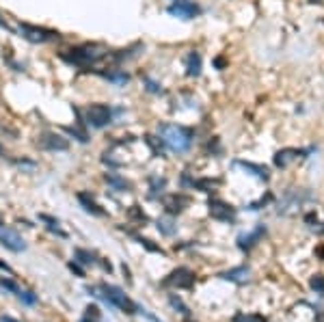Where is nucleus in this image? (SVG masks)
Masks as SVG:
<instances>
[{"instance_id":"nucleus-13","label":"nucleus","mask_w":324,"mask_h":322,"mask_svg":"<svg viewBox=\"0 0 324 322\" xmlns=\"http://www.w3.org/2000/svg\"><path fill=\"white\" fill-rule=\"evenodd\" d=\"M186 74L188 76H199L201 74V56L197 52H190L186 56Z\"/></svg>"},{"instance_id":"nucleus-12","label":"nucleus","mask_w":324,"mask_h":322,"mask_svg":"<svg viewBox=\"0 0 324 322\" xmlns=\"http://www.w3.org/2000/svg\"><path fill=\"white\" fill-rule=\"evenodd\" d=\"M227 281H234V283H247L249 281V268L247 266H240V268H234V270H227L225 275Z\"/></svg>"},{"instance_id":"nucleus-22","label":"nucleus","mask_w":324,"mask_h":322,"mask_svg":"<svg viewBox=\"0 0 324 322\" xmlns=\"http://www.w3.org/2000/svg\"><path fill=\"white\" fill-rule=\"evenodd\" d=\"M311 288H313L315 292H320V294H324V277H322V275H315V277L311 279Z\"/></svg>"},{"instance_id":"nucleus-9","label":"nucleus","mask_w":324,"mask_h":322,"mask_svg":"<svg viewBox=\"0 0 324 322\" xmlns=\"http://www.w3.org/2000/svg\"><path fill=\"white\" fill-rule=\"evenodd\" d=\"M0 242L7 247V249H11V251H24L26 249V242L22 240V236L18 232H13L9 230V227H0Z\"/></svg>"},{"instance_id":"nucleus-20","label":"nucleus","mask_w":324,"mask_h":322,"mask_svg":"<svg viewBox=\"0 0 324 322\" xmlns=\"http://www.w3.org/2000/svg\"><path fill=\"white\" fill-rule=\"evenodd\" d=\"M82 322H99V309H97L95 305L86 307V313H84V320Z\"/></svg>"},{"instance_id":"nucleus-11","label":"nucleus","mask_w":324,"mask_h":322,"mask_svg":"<svg viewBox=\"0 0 324 322\" xmlns=\"http://www.w3.org/2000/svg\"><path fill=\"white\" fill-rule=\"evenodd\" d=\"M102 76H104V80L115 84V87H126L130 82V74L126 69H111V71H104Z\"/></svg>"},{"instance_id":"nucleus-10","label":"nucleus","mask_w":324,"mask_h":322,"mask_svg":"<svg viewBox=\"0 0 324 322\" xmlns=\"http://www.w3.org/2000/svg\"><path fill=\"white\" fill-rule=\"evenodd\" d=\"M210 214H212V219H219V221H234V217H236L234 207L223 203V201H212L210 203Z\"/></svg>"},{"instance_id":"nucleus-23","label":"nucleus","mask_w":324,"mask_h":322,"mask_svg":"<svg viewBox=\"0 0 324 322\" xmlns=\"http://www.w3.org/2000/svg\"><path fill=\"white\" fill-rule=\"evenodd\" d=\"M18 296H20L22 300H24L26 305H35V303H37V296H35L33 292H22V290H20V292H18Z\"/></svg>"},{"instance_id":"nucleus-7","label":"nucleus","mask_w":324,"mask_h":322,"mask_svg":"<svg viewBox=\"0 0 324 322\" xmlns=\"http://www.w3.org/2000/svg\"><path fill=\"white\" fill-rule=\"evenodd\" d=\"M192 283H194V275H192V270H188V268H177V270H173V273L169 275V279L164 281V285H173V288H184V290L192 288Z\"/></svg>"},{"instance_id":"nucleus-19","label":"nucleus","mask_w":324,"mask_h":322,"mask_svg":"<svg viewBox=\"0 0 324 322\" xmlns=\"http://www.w3.org/2000/svg\"><path fill=\"white\" fill-rule=\"evenodd\" d=\"M106 180H108V184H113L117 190H126V188H130V184L124 180V177H117V175H113V173H108Z\"/></svg>"},{"instance_id":"nucleus-21","label":"nucleus","mask_w":324,"mask_h":322,"mask_svg":"<svg viewBox=\"0 0 324 322\" xmlns=\"http://www.w3.org/2000/svg\"><path fill=\"white\" fill-rule=\"evenodd\" d=\"M234 322H266L264 316H257V313H249V316H244V313H238L234 318Z\"/></svg>"},{"instance_id":"nucleus-25","label":"nucleus","mask_w":324,"mask_h":322,"mask_svg":"<svg viewBox=\"0 0 324 322\" xmlns=\"http://www.w3.org/2000/svg\"><path fill=\"white\" fill-rule=\"evenodd\" d=\"M76 255H78V257H82L80 262H84V264H93V262H95V260H93V255H91V253H86V251H82V249H80V251H76Z\"/></svg>"},{"instance_id":"nucleus-29","label":"nucleus","mask_w":324,"mask_h":322,"mask_svg":"<svg viewBox=\"0 0 324 322\" xmlns=\"http://www.w3.org/2000/svg\"><path fill=\"white\" fill-rule=\"evenodd\" d=\"M315 320H318V322H324V311H318V313H315Z\"/></svg>"},{"instance_id":"nucleus-1","label":"nucleus","mask_w":324,"mask_h":322,"mask_svg":"<svg viewBox=\"0 0 324 322\" xmlns=\"http://www.w3.org/2000/svg\"><path fill=\"white\" fill-rule=\"evenodd\" d=\"M108 56V48L97 41H86V44L69 48L63 54V61H67L69 65L76 67H95L97 63H102Z\"/></svg>"},{"instance_id":"nucleus-18","label":"nucleus","mask_w":324,"mask_h":322,"mask_svg":"<svg viewBox=\"0 0 324 322\" xmlns=\"http://www.w3.org/2000/svg\"><path fill=\"white\" fill-rule=\"evenodd\" d=\"M296 154L298 152H294V149H285V152H279L277 156H275V164L277 167H287L294 158H296Z\"/></svg>"},{"instance_id":"nucleus-3","label":"nucleus","mask_w":324,"mask_h":322,"mask_svg":"<svg viewBox=\"0 0 324 322\" xmlns=\"http://www.w3.org/2000/svg\"><path fill=\"white\" fill-rule=\"evenodd\" d=\"M93 294L99 296V298H104L106 303L115 305L117 309L126 311V313H136V311H139V305H136L132 298H128L126 292L119 290L117 285H106L104 283V285H99V288H93Z\"/></svg>"},{"instance_id":"nucleus-26","label":"nucleus","mask_w":324,"mask_h":322,"mask_svg":"<svg viewBox=\"0 0 324 322\" xmlns=\"http://www.w3.org/2000/svg\"><path fill=\"white\" fill-rule=\"evenodd\" d=\"M0 285H3V288H7V290H11V292H16V294L20 292V288H18V285L13 283V281H7V279H3V281H0Z\"/></svg>"},{"instance_id":"nucleus-6","label":"nucleus","mask_w":324,"mask_h":322,"mask_svg":"<svg viewBox=\"0 0 324 322\" xmlns=\"http://www.w3.org/2000/svg\"><path fill=\"white\" fill-rule=\"evenodd\" d=\"M37 145L41 149H48V152H65V149L69 147V143H67V139H65V137H61V134L46 132V134H41V137H39Z\"/></svg>"},{"instance_id":"nucleus-28","label":"nucleus","mask_w":324,"mask_h":322,"mask_svg":"<svg viewBox=\"0 0 324 322\" xmlns=\"http://www.w3.org/2000/svg\"><path fill=\"white\" fill-rule=\"evenodd\" d=\"M0 28H3V31H9V33H13V28H11L9 24H7V20H5L3 16H0Z\"/></svg>"},{"instance_id":"nucleus-17","label":"nucleus","mask_w":324,"mask_h":322,"mask_svg":"<svg viewBox=\"0 0 324 322\" xmlns=\"http://www.w3.org/2000/svg\"><path fill=\"white\" fill-rule=\"evenodd\" d=\"M238 167H242L244 171H251L253 175H257L259 180H268V171L264 167H257V164H251V162H236Z\"/></svg>"},{"instance_id":"nucleus-30","label":"nucleus","mask_w":324,"mask_h":322,"mask_svg":"<svg viewBox=\"0 0 324 322\" xmlns=\"http://www.w3.org/2000/svg\"><path fill=\"white\" fill-rule=\"evenodd\" d=\"M0 322H18V320H13V318H9V316H5V318H0Z\"/></svg>"},{"instance_id":"nucleus-15","label":"nucleus","mask_w":324,"mask_h":322,"mask_svg":"<svg viewBox=\"0 0 324 322\" xmlns=\"http://www.w3.org/2000/svg\"><path fill=\"white\" fill-rule=\"evenodd\" d=\"M78 201H80L82 205H84V210L86 212H91V214H95V217H102L104 214V210H99V205L93 201V199L89 197V195H84V192H80V195H78Z\"/></svg>"},{"instance_id":"nucleus-5","label":"nucleus","mask_w":324,"mask_h":322,"mask_svg":"<svg viewBox=\"0 0 324 322\" xmlns=\"http://www.w3.org/2000/svg\"><path fill=\"white\" fill-rule=\"evenodd\" d=\"M18 31H20L22 37H24L26 41H31V44H52V41L61 39L59 31H52V28H46V26H37V24L22 22Z\"/></svg>"},{"instance_id":"nucleus-2","label":"nucleus","mask_w":324,"mask_h":322,"mask_svg":"<svg viewBox=\"0 0 324 322\" xmlns=\"http://www.w3.org/2000/svg\"><path fill=\"white\" fill-rule=\"evenodd\" d=\"M158 141H162L171 152L175 154H186L192 145V134L190 130H186L182 126H175V124H164L158 128Z\"/></svg>"},{"instance_id":"nucleus-8","label":"nucleus","mask_w":324,"mask_h":322,"mask_svg":"<svg viewBox=\"0 0 324 322\" xmlns=\"http://www.w3.org/2000/svg\"><path fill=\"white\" fill-rule=\"evenodd\" d=\"M169 16L182 18V20H192L194 16H199V7L192 3H186V0H175V3L169 7Z\"/></svg>"},{"instance_id":"nucleus-14","label":"nucleus","mask_w":324,"mask_h":322,"mask_svg":"<svg viewBox=\"0 0 324 322\" xmlns=\"http://www.w3.org/2000/svg\"><path fill=\"white\" fill-rule=\"evenodd\" d=\"M264 234H266L264 225H259L253 234H249V236H240V249H251V247H253L259 238H262Z\"/></svg>"},{"instance_id":"nucleus-27","label":"nucleus","mask_w":324,"mask_h":322,"mask_svg":"<svg viewBox=\"0 0 324 322\" xmlns=\"http://www.w3.org/2000/svg\"><path fill=\"white\" fill-rule=\"evenodd\" d=\"M171 303H173V307H179V309H182V313H188V309H186V307L182 305V300H179V298L173 296V298H171Z\"/></svg>"},{"instance_id":"nucleus-16","label":"nucleus","mask_w":324,"mask_h":322,"mask_svg":"<svg viewBox=\"0 0 324 322\" xmlns=\"http://www.w3.org/2000/svg\"><path fill=\"white\" fill-rule=\"evenodd\" d=\"M186 203H188V199H186V197H177V195H173V197H169L167 201H164V205H167V210H169L171 214L182 212V210H184L182 205H186Z\"/></svg>"},{"instance_id":"nucleus-4","label":"nucleus","mask_w":324,"mask_h":322,"mask_svg":"<svg viewBox=\"0 0 324 322\" xmlns=\"http://www.w3.org/2000/svg\"><path fill=\"white\" fill-rule=\"evenodd\" d=\"M113 117H115L113 109L104 102H93L82 113V121L89 128H93V130H104L106 126L113 124Z\"/></svg>"},{"instance_id":"nucleus-24","label":"nucleus","mask_w":324,"mask_h":322,"mask_svg":"<svg viewBox=\"0 0 324 322\" xmlns=\"http://www.w3.org/2000/svg\"><path fill=\"white\" fill-rule=\"evenodd\" d=\"M145 84H147V91H149V93H160V91H162L160 84L154 82V80H149V78H145Z\"/></svg>"}]
</instances>
